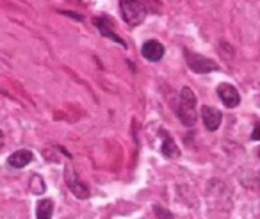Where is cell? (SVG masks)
<instances>
[{
	"label": "cell",
	"mask_w": 260,
	"mask_h": 219,
	"mask_svg": "<svg viewBox=\"0 0 260 219\" xmlns=\"http://www.w3.org/2000/svg\"><path fill=\"white\" fill-rule=\"evenodd\" d=\"M196 98L194 91L191 87H182L180 89V100H178V107H177V114L178 119L182 121V125L185 127H194L198 121V111H196Z\"/></svg>",
	"instance_id": "1"
},
{
	"label": "cell",
	"mask_w": 260,
	"mask_h": 219,
	"mask_svg": "<svg viewBox=\"0 0 260 219\" xmlns=\"http://www.w3.org/2000/svg\"><path fill=\"white\" fill-rule=\"evenodd\" d=\"M119 9H121V16L130 27H138L145 22L146 8L145 0H119Z\"/></svg>",
	"instance_id": "2"
},
{
	"label": "cell",
	"mask_w": 260,
	"mask_h": 219,
	"mask_svg": "<svg viewBox=\"0 0 260 219\" xmlns=\"http://www.w3.org/2000/svg\"><path fill=\"white\" fill-rule=\"evenodd\" d=\"M184 57H185V62H187L189 70L194 73H210L219 68L214 59H209L202 54H196V52L184 50Z\"/></svg>",
	"instance_id": "3"
},
{
	"label": "cell",
	"mask_w": 260,
	"mask_h": 219,
	"mask_svg": "<svg viewBox=\"0 0 260 219\" xmlns=\"http://www.w3.org/2000/svg\"><path fill=\"white\" fill-rule=\"evenodd\" d=\"M64 180H66V185H68V189L73 193V196H77L79 200H86V198L89 196V189H87L86 183H82V180L77 176L75 169H73L72 166H66Z\"/></svg>",
	"instance_id": "4"
},
{
	"label": "cell",
	"mask_w": 260,
	"mask_h": 219,
	"mask_svg": "<svg viewBox=\"0 0 260 219\" xmlns=\"http://www.w3.org/2000/svg\"><path fill=\"white\" fill-rule=\"evenodd\" d=\"M217 97L223 102L224 107H228V109H235L241 104V95H239L237 87L228 82H221L219 86H217Z\"/></svg>",
	"instance_id": "5"
},
{
	"label": "cell",
	"mask_w": 260,
	"mask_h": 219,
	"mask_svg": "<svg viewBox=\"0 0 260 219\" xmlns=\"http://www.w3.org/2000/svg\"><path fill=\"white\" fill-rule=\"evenodd\" d=\"M200 114H202V121H203V125H205L207 130H210V132H216V130L221 127L223 114H221V111H217L216 107L203 105L202 111H200Z\"/></svg>",
	"instance_id": "6"
},
{
	"label": "cell",
	"mask_w": 260,
	"mask_h": 219,
	"mask_svg": "<svg viewBox=\"0 0 260 219\" xmlns=\"http://www.w3.org/2000/svg\"><path fill=\"white\" fill-rule=\"evenodd\" d=\"M141 54H143V57H145L146 61L157 62V61H160V59L164 57V45L159 43V41H155V40H150V41H146V43L143 45Z\"/></svg>",
	"instance_id": "7"
},
{
	"label": "cell",
	"mask_w": 260,
	"mask_h": 219,
	"mask_svg": "<svg viewBox=\"0 0 260 219\" xmlns=\"http://www.w3.org/2000/svg\"><path fill=\"white\" fill-rule=\"evenodd\" d=\"M32 159H34V153L30 150H16V151H13L11 155L8 157V166L9 168H15V169H22V168H25L29 162H32Z\"/></svg>",
	"instance_id": "8"
},
{
	"label": "cell",
	"mask_w": 260,
	"mask_h": 219,
	"mask_svg": "<svg viewBox=\"0 0 260 219\" xmlns=\"http://www.w3.org/2000/svg\"><path fill=\"white\" fill-rule=\"evenodd\" d=\"M93 23H94V27H96V29L100 30L102 36H105V38H109V40L116 41V43L121 45V47H126L125 41H123L121 38H119L118 34H116L114 30L111 29V25H109L107 18H104V16H100V18H94V20H93Z\"/></svg>",
	"instance_id": "9"
},
{
	"label": "cell",
	"mask_w": 260,
	"mask_h": 219,
	"mask_svg": "<svg viewBox=\"0 0 260 219\" xmlns=\"http://www.w3.org/2000/svg\"><path fill=\"white\" fill-rule=\"evenodd\" d=\"M160 134L164 136L162 139V148H160V151H162V155L166 159H178L180 157V148L177 146V143H175V139L170 136V134H166V130H160Z\"/></svg>",
	"instance_id": "10"
},
{
	"label": "cell",
	"mask_w": 260,
	"mask_h": 219,
	"mask_svg": "<svg viewBox=\"0 0 260 219\" xmlns=\"http://www.w3.org/2000/svg\"><path fill=\"white\" fill-rule=\"evenodd\" d=\"M52 214H54V201L48 200V198H43V200L38 201V219H50Z\"/></svg>",
	"instance_id": "11"
},
{
	"label": "cell",
	"mask_w": 260,
	"mask_h": 219,
	"mask_svg": "<svg viewBox=\"0 0 260 219\" xmlns=\"http://www.w3.org/2000/svg\"><path fill=\"white\" fill-rule=\"evenodd\" d=\"M29 189H30V193H34V194H43L47 187H45V182L40 175H32V180H30V183H29Z\"/></svg>",
	"instance_id": "12"
},
{
	"label": "cell",
	"mask_w": 260,
	"mask_h": 219,
	"mask_svg": "<svg viewBox=\"0 0 260 219\" xmlns=\"http://www.w3.org/2000/svg\"><path fill=\"white\" fill-rule=\"evenodd\" d=\"M153 212H155L157 219H173V214H171L168 208L160 207V205H155V207H153Z\"/></svg>",
	"instance_id": "13"
},
{
	"label": "cell",
	"mask_w": 260,
	"mask_h": 219,
	"mask_svg": "<svg viewBox=\"0 0 260 219\" xmlns=\"http://www.w3.org/2000/svg\"><path fill=\"white\" fill-rule=\"evenodd\" d=\"M251 139H253V141H260V123H256L255 129H253V132H251Z\"/></svg>",
	"instance_id": "14"
},
{
	"label": "cell",
	"mask_w": 260,
	"mask_h": 219,
	"mask_svg": "<svg viewBox=\"0 0 260 219\" xmlns=\"http://www.w3.org/2000/svg\"><path fill=\"white\" fill-rule=\"evenodd\" d=\"M258 183H260V175H258Z\"/></svg>",
	"instance_id": "15"
}]
</instances>
